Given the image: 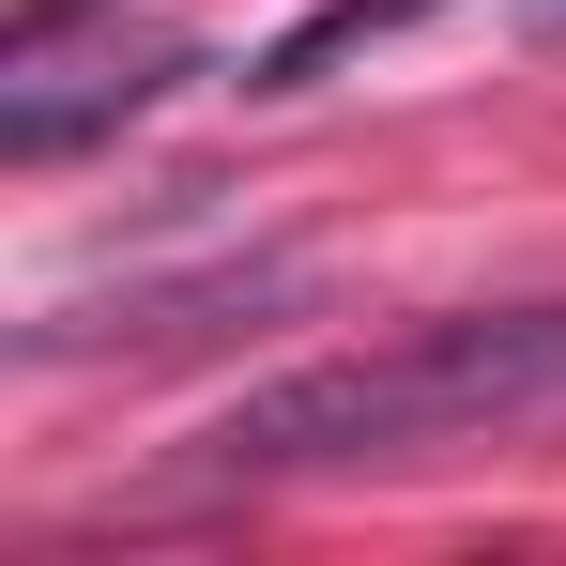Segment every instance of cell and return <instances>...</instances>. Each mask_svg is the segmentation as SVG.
<instances>
[{
    "mask_svg": "<svg viewBox=\"0 0 566 566\" xmlns=\"http://www.w3.org/2000/svg\"><path fill=\"white\" fill-rule=\"evenodd\" d=\"M552 413H566V306H460V322H413V337H382V353L245 382L185 444V490L382 474V460H444V444L552 429Z\"/></svg>",
    "mask_w": 566,
    "mask_h": 566,
    "instance_id": "1",
    "label": "cell"
},
{
    "mask_svg": "<svg viewBox=\"0 0 566 566\" xmlns=\"http://www.w3.org/2000/svg\"><path fill=\"white\" fill-rule=\"evenodd\" d=\"M413 15H429V0H322V15H291L276 46L245 62V93H306L322 62H353V46H382V31H413Z\"/></svg>",
    "mask_w": 566,
    "mask_h": 566,
    "instance_id": "2",
    "label": "cell"
},
{
    "mask_svg": "<svg viewBox=\"0 0 566 566\" xmlns=\"http://www.w3.org/2000/svg\"><path fill=\"white\" fill-rule=\"evenodd\" d=\"M62 15H93V0H15V46H31V31H62Z\"/></svg>",
    "mask_w": 566,
    "mask_h": 566,
    "instance_id": "3",
    "label": "cell"
}]
</instances>
